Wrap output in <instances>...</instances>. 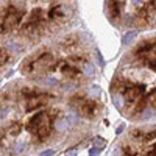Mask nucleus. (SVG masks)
I'll list each match as a JSON object with an SVG mask.
<instances>
[{"label":"nucleus","mask_w":156,"mask_h":156,"mask_svg":"<svg viewBox=\"0 0 156 156\" xmlns=\"http://www.w3.org/2000/svg\"><path fill=\"white\" fill-rule=\"evenodd\" d=\"M112 94L120 95L125 101V112L129 117H134L140 114L147 106V92H145V84L136 83L133 80H128L123 76H117L112 81L111 86Z\"/></svg>","instance_id":"obj_1"},{"label":"nucleus","mask_w":156,"mask_h":156,"mask_svg":"<svg viewBox=\"0 0 156 156\" xmlns=\"http://www.w3.org/2000/svg\"><path fill=\"white\" fill-rule=\"evenodd\" d=\"M55 64V56L50 51H36L34 55L28 56L22 62L20 72L25 76H39L44 75L48 70H53Z\"/></svg>","instance_id":"obj_2"},{"label":"nucleus","mask_w":156,"mask_h":156,"mask_svg":"<svg viewBox=\"0 0 156 156\" xmlns=\"http://www.w3.org/2000/svg\"><path fill=\"white\" fill-rule=\"evenodd\" d=\"M56 112V111H55ZM55 112L50 111H39L34 115H31L27 122V131L37 140L42 142L45 137L50 136L51 129L55 125Z\"/></svg>","instance_id":"obj_3"},{"label":"nucleus","mask_w":156,"mask_h":156,"mask_svg":"<svg viewBox=\"0 0 156 156\" xmlns=\"http://www.w3.org/2000/svg\"><path fill=\"white\" fill-rule=\"evenodd\" d=\"M20 95H22L23 105H25V111H27V112L39 109V108L48 105L51 100H55V95L51 92H47V90H39V89H28V87L22 89Z\"/></svg>","instance_id":"obj_4"},{"label":"nucleus","mask_w":156,"mask_h":156,"mask_svg":"<svg viewBox=\"0 0 156 156\" xmlns=\"http://www.w3.org/2000/svg\"><path fill=\"white\" fill-rule=\"evenodd\" d=\"M134 59L153 72H156V39H145L133 51Z\"/></svg>","instance_id":"obj_5"},{"label":"nucleus","mask_w":156,"mask_h":156,"mask_svg":"<svg viewBox=\"0 0 156 156\" xmlns=\"http://www.w3.org/2000/svg\"><path fill=\"white\" fill-rule=\"evenodd\" d=\"M69 103L78 114L86 117V119H94L100 111V105L95 100L89 98L86 94H75L69 100Z\"/></svg>","instance_id":"obj_6"},{"label":"nucleus","mask_w":156,"mask_h":156,"mask_svg":"<svg viewBox=\"0 0 156 156\" xmlns=\"http://www.w3.org/2000/svg\"><path fill=\"white\" fill-rule=\"evenodd\" d=\"M87 66V59L83 56H70L59 62V70L62 75L69 78H76L78 75L84 73V67Z\"/></svg>","instance_id":"obj_7"},{"label":"nucleus","mask_w":156,"mask_h":156,"mask_svg":"<svg viewBox=\"0 0 156 156\" xmlns=\"http://www.w3.org/2000/svg\"><path fill=\"white\" fill-rule=\"evenodd\" d=\"M23 17V11L16 5H8L2 12V33H8L16 28Z\"/></svg>","instance_id":"obj_8"},{"label":"nucleus","mask_w":156,"mask_h":156,"mask_svg":"<svg viewBox=\"0 0 156 156\" xmlns=\"http://www.w3.org/2000/svg\"><path fill=\"white\" fill-rule=\"evenodd\" d=\"M47 22V16L44 9L41 8H34L30 16H28V20L25 22V25L22 27V31L23 33H33V31H39L41 30V27H44Z\"/></svg>","instance_id":"obj_9"},{"label":"nucleus","mask_w":156,"mask_h":156,"mask_svg":"<svg viewBox=\"0 0 156 156\" xmlns=\"http://www.w3.org/2000/svg\"><path fill=\"white\" fill-rule=\"evenodd\" d=\"M154 12H156V2H144L134 14V23L137 27H147L151 23Z\"/></svg>","instance_id":"obj_10"},{"label":"nucleus","mask_w":156,"mask_h":156,"mask_svg":"<svg viewBox=\"0 0 156 156\" xmlns=\"http://www.w3.org/2000/svg\"><path fill=\"white\" fill-rule=\"evenodd\" d=\"M106 3V9L109 12V16L112 19H119L122 14V8L125 5V2H105Z\"/></svg>","instance_id":"obj_11"},{"label":"nucleus","mask_w":156,"mask_h":156,"mask_svg":"<svg viewBox=\"0 0 156 156\" xmlns=\"http://www.w3.org/2000/svg\"><path fill=\"white\" fill-rule=\"evenodd\" d=\"M131 136L134 139H139L142 142H150L153 139H156V128L154 129H150V131H142V129H134L131 133Z\"/></svg>","instance_id":"obj_12"},{"label":"nucleus","mask_w":156,"mask_h":156,"mask_svg":"<svg viewBox=\"0 0 156 156\" xmlns=\"http://www.w3.org/2000/svg\"><path fill=\"white\" fill-rule=\"evenodd\" d=\"M20 123L19 122H12L8 128H5V136H9V137H16V136H19V133H20Z\"/></svg>","instance_id":"obj_13"},{"label":"nucleus","mask_w":156,"mask_h":156,"mask_svg":"<svg viewBox=\"0 0 156 156\" xmlns=\"http://www.w3.org/2000/svg\"><path fill=\"white\" fill-rule=\"evenodd\" d=\"M62 16H64V12H62V6L59 3L51 6V9L48 11V19H58V17H62Z\"/></svg>","instance_id":"obj_14"},{"label":"nucleus","mask_w":156,"mask_h":156,"mask_svg":"<svg viewBox=\"0 0 156 156\" xmlns=\"http://www.w3.org/2000/svg\"><path fill=\"white\" fill-rule=\"evenodd\" d=\"M147 103H150V106L156 111V89H153L150 94H147Z\"/></svg>","instance_id":"obj_15"},{"label":"nucleus","mask_w":156,"mask_h":156,"mask_svg":"<svg viewBox=\"0 0 156 156\" xmlns=\"http://www.w3.org/2000/svg\"><path fill=\"white\" fill-rule=\"evenodd\" d=\"M67 126H69V122H67L66 117H62V119H58V120L55 122V128L59 129V131H61V129H64V128H67Z\"/></svg>","instance_id":"obj_16"},{"label":"nucleus","mask_w":156,"mask_h":156,"mask_svg":"<svg viewBox=\"0 0 156 156\" xmlns=\"http://www.w3.org/2000/svg\"><path fill=\"white\" fill-rule=\"evenodd\" d=\"M136 36H137V33H136V31H128V33H126V34L123 36L122 42H123V44L126 45V44H129V42H131V41H133V39H134Z\"/></svg>","instance_id":"obj_17"},{"label":"nucleus","mask_w":156,"mask_h":156,"mask_svg":"<svg viewBox=\"0 0 156 156\" xmlns=\"http://www.w3.org/2000/svg\"><path fill=\"white\" fill-rule=\"evenodd\" d=\"M105 145H106V140L103 139V137H100V136H97L95 139H94V147L95 148H98V150H101V148H105Z\"/></svg>","instance_id":"obj_18"},{"label":"nucleus","mask_w":156,"mask_h":156,"mask_svg":"<svg viewBox=\"0 0 156 156\" xmlns=\"http://www.w3.org/2000/svg\"><path fill=\"white\" fill-rule=\"evenodd\" d=\"M122 156H139L137 151H134L131 147H123L122 148Z\"/></svg>","instance_id":"obj_19"},{"label":"nucleus","mask_w":156,"mask_h":156,"mask_svg":"<svg viewBox=\"0 0 156 156\" xmlns=\"http://www.w3.org/2000/svg\"><path fill=\"white\" fill-rule=\"evenodd\" d=\"M6 61H8V51H6L5 48H2V58H0V64H2V66H5Z\"/></svg>","instance_id":"obj_20"},{"label":"nucleus","mask_w":156,"mask_h":156,"mask_svg":"<svg viewBox=\"0 0 156 156\" xmlns=\"http://www.w3.org/2000/svg\"><path fill=\"white\" fill-rule=\"evenodd\" d=\"M145 156H156V144H153V147H150L145 151Z\"/></svg>","instance_id":"obj_21"},{"label":"nucleus","mask_w":156,"mask_h":156,"mask_svg":"<svg viewBox=\"0 0 156 156\" xmlns=\"http://www.w3.org/2000/svg\"><path fill=\"white\" fill-rule=\"evenodd\" d=\"M55 154V150H51V148H48V150H44L39 156H53Z\"/></svg>","instance_id":"obj_22"},{"label":"nucleus","mask_w":156,"mask_h":156,"mask_svg":"<svg viewBox=\"0 0 156 156\" xmlns=\"http://www.w3.org/2000/svg\"><path fill=\"white\" fill-rule=\"evenodd\" d=\"M95 56H97V59H98V64H100V66H105V61H103V58H101V55H100L98 50H95Z\"/></svg>","instance_id":"obj_23"},{"label":"nucleus","mask_w":156,"mask_h":156,"mask_svg":"<svg viewBox=\"0 0 156 156\" xmlns=\"http://www.w3.org/2000/svg\"><path fill=\"white\" fill-rule=\"evenodd\" d=\"M98 148H95V147H92V148H90L89 150V156H98Z\"/></svg>","instance_id":"obj_24"},{"label":"nucleus","mask_w":156,"mask_h":156,"mask_svg":"<svg viewBox=\"0 0 156 156\" xmlns=\"http://www.w3.org/2000/svg\"><path fill=\"white\" fill-rule=\"evenodd\" d=\"M92 94H94L95 97H97V95H100V87H98L97 84H95V86H92Z\"/></svg>","instance_id":"obj_25"},{"label":"nucleus","mask_w":156,"mask_h":156,"mask_svg":"<svg viewBox=\"0 0 156 156\" xmlns=\"http://www.w3.org/2000/svg\"><path fill=\"white\" fill-rule=\"evenodd\" d=\"M123 128H125V125H123V123H122V125H119V128L115 129V134H120V133L123 131Z\"/></svg>","instance_id":"obj_26"},{"label":"nucleus","mask_w":156,"mask_h":156,"mask_svg":"<svg viewBox=\"0 0 156 156\" xmlns=\"http://www.w3.org/2000/svg\"><path fill=\"white\" fill-rule=\"evenodd\" d=\"M66 156H76V150H69L66 153Z\"/></svg>","instance_id":"obj_27"},{"label":"nucleus","mask_w":156,"mask_h":156,"mask_svg":"<svg viewBox=\"0 0 156 156\" xmlns=\"http://www.w3.org/2000/svg\"><path fill=\"white\" fill-rule=\"evenodd\" d=\"M23 147H25L23 144H20V145H17V147H16V153H19V151H20V150H22Z\"/></svg>","instance_id":"obj_28"}]
</instances>
